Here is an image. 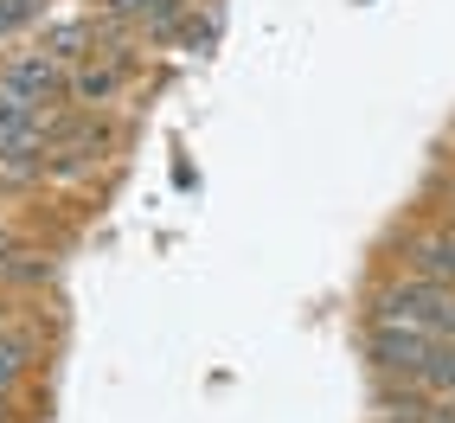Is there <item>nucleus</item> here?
I'll return each instance as SVG.
<instances>
[{
    "mask_svg": "<svg viewBox=\"0 0 455 423\" xmlns=\"http://www.w3.org/2000/svg\"><path fill=\"white\" fill-rule=\"evenodd\" d=\"M436 353V334L423 327H398V321H366V359L385 379H417L423 359Z\"/></svg>",
    "mask_w": 455,
    "mask_h": 423,
    "instance_id": "obj_1",
    "label": "nucleus"
},
{
    "mask_svg": "<svg viewBox=\"0 0 455 423\" xmlns=\"http://www.w3.org/2000/svg\"><path fill=\"white\" fill-rule=\"evenodd\" d=\"M0 90H7V97H20V103H58L71 90V65H58L52 52H13V58H0Z\"/></svg>",
    "mask_w": 455,
    "mask_h": 423,
    "instance_id": "obj_2",
    "label": "nucleus"
},
{
    "mask_svg": "<svg viewBox=\"0 0 455 423\" xmlns=\"http://www.w3.org/2000/svg\"><path fill=\"white\" fill-rule=\"evenodd\" d=\"M135 65H141L135 45L129 52H97V58H84V65H71V90H65V97L77 109H103V103H116L135 84Z\"/></svg>",
    "mask_w": 455,
    "mask_h": 423,
    "instance_id": "obj_3",
    "label": "nucleus"
},
{
    "mask_svg": "<svg viewBox=\"0 0 455 423\" xmlns=\"http://www.w3.org/2000/svg\"><path fill=\"white\" fill-rule=\"evenodd\" d=\"M404 269L423 276V283L455 289V231H411L404 237Z\"/></svg>",
    "mask_w": 455,
    "mask_h": 423,
    "instance_id": "obj_4",
    "label": "nucleus"
},
{
    "mask_svg": "<svg viewBox=\"0 0 455 423\" xmlns=\"http://www.w3.org/2000/svg\"><path fill=\"white\" fill-rule=\"evenodd\" d=\"M39 359H45L39 327H20V321L0 327V385H7V391H20L26 379H33V372H39Z\"/></svg>",
    "mask_w": 455,
    "mask_h": 423,
    "instance_id": "obj_5",
    "label": "nucleus"
},
{
    "mask_svg": "<svg viewBox=\"0 0 455 423\" xmlns=\"http://www.w3.org/2000/svg\"><path fill=\"white\" fill-rule=\"evenodd\" d=\"M39 52H52L58 65H84V58H97V20H45L39 33Z\"/></svg>",
    "mask_w": 455,
    "mask_h": 423,
    "instance_id": "obj_6",
    "label": "nucleus"
},
{
    "mask_svg": "<svg viewBox=\"0 0 455 423\" xmlns=\"http://www.w3.org/2000/svg\"><path fill=\"white\" fill-rule=\"evenodd\" d=\"M13 13H20V26H45L52 0H13Z\"/></svg>",
    "mask_w": 455,
    "mask_h": 423,
    "instance_id": "obj_7",
    "label": "nucleus"
},
{
    "mask_svg": "<svg viewBox=\"0 0 455 423\" xmlns=\"http://www.w3.org/2000/svg\"><path fill=\"white\" fill-rule=\"evenodd\" d=\"M20 33V13H13V0H0V39H13Z\"/></svg>",
    "mask_w": 455,
    "mask_h": 423,
    "instance_id": "obj_8",
    "label": "nucleus"
},
{
    "mask_svg": "<svg viewBox=\"0 0 455 423\" xmlns=\"http://www.w3.org/2000/svg\"><path fill=\"white\" fill-rule=\"evenodd\" d=\"M13 411H20V391L0 385V423H13Z\"/></svg>",
    "mask_w": 455,
    "mask_h": 423,
    "instance_id": "obj_9",
    "label": "nucleus"
},
{
    "mask_svg": "<svg viewBox=\"0 0 455 423\" xmlns=\"http://www.w3.org/2000/svg\"><path fill=\"white\" fill-rule=\"evenodd\" d=\"M7 321H13V315H7V301H0V327H7Z\"/></svg>",
    "mask_w": 455,
    "mask_h": 423,
    "instance_id": "obj_10",
    "label": "nucleus"
}]
</instances>
